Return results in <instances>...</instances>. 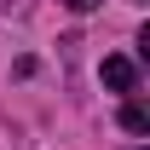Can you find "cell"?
Here are the masks:
<instances>
[{
	"label": "cell",
	"mask_w": 150,
	"mask_h": 150,
	"mask_svg": "<svg viewBox=\"0 0 150 150\" xmlns=\"http://www.w3.org/2000/svg\"><path fill=\"white\" fill-rule=\"evenodd\" d=\"M133 81H139L133 58H104V87H115V93H133Z\"/></svg>",
	"instance_id": "1"
},
{
	"label": "cell",
	"mask_w": 150,
	"mask_h": 150,
	"mask_svg": "<svg viewBox=\"0 0 150 150\" xmlns=\"http://www.w3.org/2000/svg\"><path fill=\"white\" fill-rule=\"evenodd\" d=\"M121 127L127 133H150V110L144 104H127V110H121Z\"/></svg>",
	"instance_id": "2"
},
{
	"label": "cell",
	"mask_w": 150,
	"mask_h": 150,
	"mask_svg": "<svg viewBox=\"0 0 150 150\" xmlns=\"http://www.w3.org/2000/svg\"><path fill=\"white\" fill-rule=\"evenodd\" d=\"M69 6H75V12H93V6H98V0H69Z\"/></svg>",
	"instance_id": "3"
}]
</instances>
